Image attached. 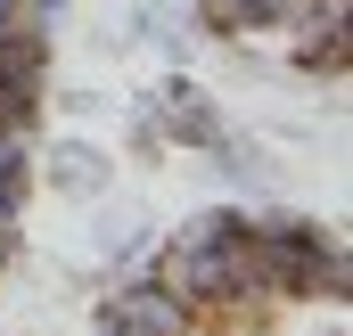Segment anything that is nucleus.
I'll return each mask as SVG.
<instances>
[{"label":"nucleus","instance_id":"1","mask_svg":"<svg viewBox=\"0 0 353 336\" xmlns=\"http://www.w3.org/2000/svg\"><path fill=\"white\" fill-rule=\"evenodd\" d=\"M99 320H107V328H132V336H197L205 312H197L189 295H173L157 271H123V287L99 304Z\"/></svg>","mask_w":353,"mask_h":336},{"label":"nucleus","instance_id":"3","mask_svg":"<svg viewBox=\"0 0 353 336\" xmlns=\"http://www.w3.org/2000/svg\"><path fill=\"white\" fill-rule=\"evenodd\" d=\"M41 172H50V189H58V197H107V180H115V156H107L99 140H58Z\"/></svg>","mask_w":353,"mask_h":336},{"label":"nucleus","instance_id":"4","mask_svg":"<svg viewBox=\"0 0 353 336\" xmlns=\"http://www.w3.org/2000/svg\"><path fill=\"white\" fill-rule=\"evenodd\" d=\"M0 83H50V25L33 17L0 25Z\"/></svg>","mask_w":353,"mask_h":336},{"label":"nucleus","instance_id":"2","mask_svg":"<svg viewBox=\"0 0 353 336\" xmlns=\"http://www.w3.org/2000/svg\"><path fill=\"white\" fill-rule=\"evenodd\" d=\"M148 98H157V115H165V140H173V148H197V156H214V148L230 140L222 107H214L205 90L189 83V74H165V83L148 90Z\"/></svg>","mask_w":353,"mask_h":336},{"label":"nucleus","instance_id":"5","mask_svg":"<svg viewBox=\"0 0 353 336\" xmlns=\"http://www.w3.org/2000/svg\"><path fill=\"white\" fill-rule=\"evenodd\" d=\"M132 148H140V156L165 148V115H157V98H132Z\"/></svg>","mask_w":353,"mask_h":336},{"label":"nucleus","instance_id":"7","mask_svg":"<svg viewBox=\"0 0 353 336\" xmlns=\"http://www.w3.org/2000/svg\"><path fill=\"white\" fill-rule=\"evenodd\" d=\"M99 336H132V328H107V320H99Z\"/></svg>","mask_w":353,"mask_h":336},{"label":"nucleus","instance_id":"6","mask_svg":"<svg viewBox=\"0 0 353 336\" xmlns=\"http://www.w3.org/2000/svg\"><path fill=\"white\" fill-rule=\"evenodd\" d=\"M99 246H107V254H123V262H132V254H140V222H132V205H123V213H107V222H99Z\"/></svg>","mask_w":353,"mask_h":336}]
</instances>
